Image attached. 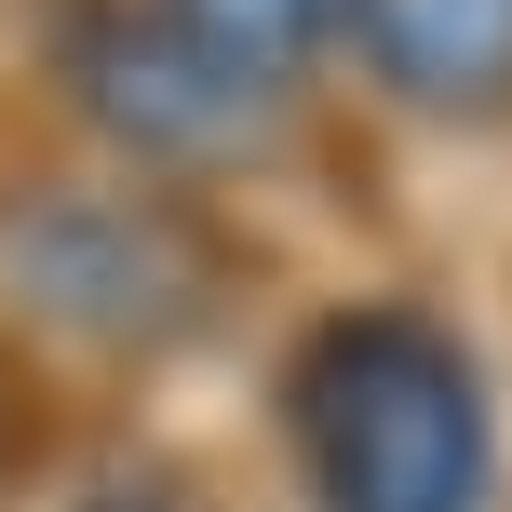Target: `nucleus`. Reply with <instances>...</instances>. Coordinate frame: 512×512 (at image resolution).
<instances>
[{
  "instance_id": "obj_1",
  "label": "nucleus",
  "mask_w": 512,
  "mask_h": 512,
  "mask_svg": "<svg viewBox=\"0 0 512 512\" xmlns=\"http://www.w3.org/2000/svg\"><path fill=\"white\" fill-rule=\"evenodd\" d=\"M283 445H297L310 512H486L499 499L486 364L405 297H351L297 337Z\"/></svg>"
},
{
  "instance_id": "obj_2",
  "label": "nucleus",
  "mask_w": 512,
  "mask_h": 512,
  "mask_svg": "<svg viewBox=\"0 0 512 512\" xmlns=\"http://www.w3.org/2000/svg\"><path fill=\"white\" fill-rule=\"evenodd\" d=\"M0 297L95 364H162L176 337L216 324V243L189 216L135 203V189H14L0 203Z\"/></svg>"
},
{
  "instance_id": "obj_3",
  "label": "nucleus",
  "mask_w": 512,
  "mask_h": 512,
  "mask_svg": "<svg viewBox=\"0 0 512 512\" xmlns=\"http://www.w3.org/2000/svg\"><path fill=\"white\" fill-rule=\"evenodd\" d=\"M54 81H68L81 122L122 162H149V176H230V162H270V135H283L270 81L216 68L149 0H68V14H54Z\"/></svg>"
},
{
  "instance_id": "obj_4",
  "label": "nucleus",
  "mask_w": 512,
  "mask_h": 512,
  "mask_svg": "<svg viewBox=\"0 0 512 512\" xmlns=\"http://www.w3.org/2000/svg\"><path fill=\"white\" fill-rule=\"evenodd\" d=\"M337 41L418 122H512V0H351Z\"/></svg>"
},
{
  "instance_id": "obj_5",
  "label": "nucleus",
  "mask_w": 512,
  "mask_h": 512,
  "mask_svg": "<svg viewBox=\"0 0 512 512\" xmlns=\"http://www.w3.org/2000/svg\"><path fill=\"white\" fill-rule=\"evenodd\" d=\"M149 14H176L216 68H243V81H270V95H283V81L351 27V0H149Z\"/></svg>"
},
{
  "instance_id": "obj_6",
  "label": "nucleus",
  "mask_w": 512,
  "mask_h": 512,
  "mask_svg": "<svg viewBox=\"0 0 512 512\" xmlns=\"http://www.w3.org/2000/svg\"><path fill=\"white\" fill-rule=\"evenodd\" d=\"M68 512H203V486H189L176 459H108V472H81Z\"/></svg>"
},
{
  "instance_id": "obj_7",
  "label": "nucleus",
  "mask_w": 512,
  "mask_h": 512,
  "mask_svg": "<svg viewBox=\"0 0 512 512\" xmlns=\"http://www.w3.org/2000/svg\"><path fill=\"white\" fill-rule=\"evenodd\" d=\"M14 459H27V391H14V364H0V486H14Z\"/></svg>"
}]
</instances>
